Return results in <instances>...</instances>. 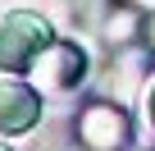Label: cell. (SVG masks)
Wrapping results in <instances>:
<instances>
[{
  "instance_id": "obj_1",
  "label": "cell",
  "mask_w": 155,
  "mask_h": 151,
  "mask_svg": "<svg viewBox=\"0 0 155 151\" xmlns=\"http://www.w3.org/2000/svg\"><path fill=\"white\" fill-rule=\"evenodd\" d=\"M55 41L50 23L32 9H9L0 19V69L5 73H28L37 64V55Z\"/></svg>"
},
{
  "instance_id": "obj_2",
  "label": "cell",
  "mask_w": 155,
  "mask_h": 151,
  "mask_svg": "<svg viewBox=\"0 0 155 151\" xmlns=\"http://www.w3.org/2000/svg\"><path fill=\"white\" fill-rule=\"evenodd\" d=\"M82 151H123L132 142V115L119 101H87L73 124Z\"/></svg>"
},
{
  "instance_id": "obj_3",
  "label": "cell",
  "mask_w": 155,
  "mask_h": 151,
  "mask_svg": "<svg viewBox=\"0 0 155 151\" xmlns=\"http://www.w3.org/2000/svg\"><path fill=\"white\" fill-rule=\"evenodd\" d=\"M28 73H32V87L37 92H73L78 83L87 78V55H82L78 41H50Z\"/></svg>"
},
{
  "instance_id": "obj_4",
  "label": "cell",
  "mask_w": 155,
  "mask_h": 151,
  "mask_svg": "<svg viewBox=\"0 0 155 151\" xmlns=\"http://www.w3.org/2000/svg\"><path fill=\"white\" fill-rule=\"evenodd\" d=\"M41 119V92L18 78H0V137H18L37 128Z\"/></svg>"
},
{
  "instance_id": "obj_5",
  "label": "cell",
  "mask_w": 155,
  "mask_h": 151,
  "mask_svg": "<svg viewBox=\"0 0 155 151\" xmlns=\"http://www.w3.org/2000/svg\"><path fill=\"white\" fill-rule=\"evenodd\" d=\"M123 9H137V14H155V0H119Z\"/></svg>"
},
{
  "instance_id": "obj_6",
  "label": "cell",
  "mask_w": 155,
  "mask_h": 151,
  "mask_svg": "<svg viewBox=\"0 0 155 151\" xmlns=\"http://www.w3.org/2000/svg\"><path fill=\"white\" fill-rule=\"evenodd\" d=\"M141 32H146V46H150V55H155V14H146V28H141Z\"/></svg>"
},
{
  "instance_id": "obj_7",
  "label": "cell",
  "mask_w": 155,
  "mask_h": 151,
  "mask_svg": "<svg viewBox=\"0 0 155 151\" xmlns=\"http://www.w3.org/2000/svg\"><path fill=\"white\" fill-rule=\"evenodd\" d=\"M150 119H155V92H150Z\"/></svg>"
},
{
  "instance_id": "obj_8",
  "label": "cell",
  "mask_w": 155,
  "mask_h": 151,
  "mask_svg": "<svg viewBox=\"0 0 155 151\" xmlns=\"http://www.w3.org/2000/svg\"><path fill=\"white\" fill-rule=\"evenodd\" d=\"M0 151H9V146H5V142H0Z\"/></svg>"
}]
</instances>
